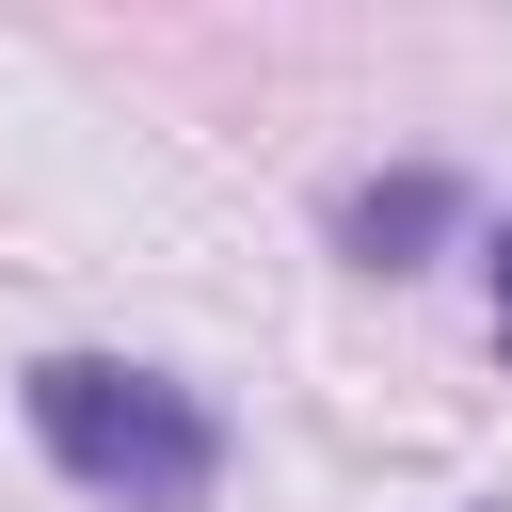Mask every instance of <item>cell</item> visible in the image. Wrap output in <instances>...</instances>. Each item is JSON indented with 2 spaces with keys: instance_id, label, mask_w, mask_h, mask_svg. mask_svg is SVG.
Returning <instances> with one entry per match:
<instances>
[{
  "instance_id": "cell-1",
  "label": "cell",
  "mask_w": 512,
  "mask_h": 512,
  "mask_svg": "<svg viewBox=\"0 0 512 512\" xmlns=\"http://www.w3.org/2000/svg\"><path fill=\"white\" fill-rule=\"evenodd\" d=\"M32 432L80 496H128V512H192L224 480V432L160 384V368H112V352H48L32 368Z\"/></svg>"
},
{
  "instance_id": "cell-2",
  "label": "cell",
  "mask_w": 512,
  "mask_h": 512,
  "mask_svg": "<svg viewBox=\"0 0 512 512\" xmlns=\"http://www.w3.org/2000/svg\"><path fill=\"white\" fill-rule=\"evenodd\" d=\"M432 224H448V176H384V192H352V256H384V272H400Z\"/></svg>"
},
{
  "instance_id": "cell-3",
  "label": "cell",
  "mask_w": 512,
  "mask_h": 512,
  "mask_svg": "<svg viewBox=\"0 0 512 512\" xmlns=\"http://www.w3.org/2000/svg\"><path fill=\"white\" fill-rule=\"evenodd\" d=\"M496 336H512V240H496Z\"/></svg>"
}]
</instances>
